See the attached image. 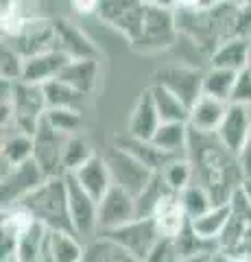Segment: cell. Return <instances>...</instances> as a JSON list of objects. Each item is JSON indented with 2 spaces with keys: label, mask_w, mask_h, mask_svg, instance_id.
<instances>
[{
  "label": "cell",
  "mask_w": 251,
  "mask_h": 262,
  "mask_svg": "<svg viewBox=\"0 0 251 262\" xmlns=\"http://www.w3.org/2000/svg\"><path fill=\"white\" fill-rule=\"evenodd\" d=\"M175 3H147L144 7V27L140 33V39L131 44L140 53H153L168 48L177 42L179 29H177V13Z\"/></svg>",
  "instance_id": "obj_3"
},
{
  "label": "cell",
  "mask_w": 251,
  "mask_h": 262,
  "mask_svg": "<svg viewBox=\"0 0 251 262\" xmlns=\"http://www.w3.org/2000/svg\"><path fill=\"white\" fill-rule=\"evenodd\" d=\"M48 262H83L85 245L70 232H48Z\"/></svg>",
  "instance_id": "obj_25"
},
{
  "label": "cell",
  "mask_w": 251,
  "mask_h": 262,
  "mask_svg": "<svg viewBox=\"0 0 251 262\" xmlns=\"http://www.w3.org/2000/svg\"><path fill=\"white\" fill-rule=\"evenodd\" d=\"M114 146H118V149H123L127 151L129 155H133L135 160H140L144 166L151 168L155 175H159L162 170H164L168 164L175 162V160H179V158H175V155L171 153H166V151H162L157 149L153 142H144V140H135V138L131 136H116V140H114Z\"/></svg>",
  "instance_id": "obj_17"
},
{
  "label": "cell",
  "mask_w": 251,
  "mask_h": 262,
  "mask_svg": "<svg viewBox=\"0 0 251 262\" xmlns=\"http://www.w3.org/2000/svg\"><path fill=\"white\" fill-rule=\"evenodd\" d=\"M66 186H68V206H70V221H72V232L75 236L85 243L99 238V201L92 199L83 188L77 184L72 175H66Z\"/></svg>",
  "instance_id": "obj_5"
},
{
  "label": "cell",
  "mask_w": 251,
  "mask_h": 262,
  "mask_svg": "<svg viewBox=\"0 0 251 262\" xmlns=\"http://www.w3.org/2000/svg\"><path fill=\"white\" fill-rule=\"evenodd\" d=\"M151 219L155 221L159 234L164 236V238H177L190 223L184 208H181V203H179V196L175 192H171L159 201V206L155 208Z\"/></svg>",
  "instance_id": "obj_21"
},
{
  "label": "cell",
  "mask_w": 251,
  "mask_h": 262,
  "mask_svg": "<svg viewBox=\"0 0 251 262\" xmlns=\"http://www.w3.org/2000/svg\"><path fill=\"white\" fill-rule=\"evenodd\" d=\"M230 216H232V206L230 203H225V206H214L212 210H208L206 214L192 219L190 221V229L199 236L201 241L218 245V238L223 236L225 227H227V223H230Z\"/></svg>",
  "instance_id": "obj_22"
},
{
  "label": "cell",
  "mask_w": 251,
  "mask_h": 262,
  "mask_svg": "<svg viewBox=\"0 0 251 262\" xmlns=\"http://www.w3.org/2000/svg\"><path fill=\"white\" fill-rule=\"evenodd\" d=\"M216 253H201V256H190V258H181L179 262H212Z\"/></svg>",
  "instance_id": "obj_42"
},
{
  "label": "cell",
  "mask_w": 251,
  "mask_h": 262,
  "mask_svg": "<svg viewBox=\"0 0 251 262\" xmlns=\"http://www.w3.org/2000/svg\"><path fill=\"white\" fill-rule=\"evenodd\" d=\"M55 29H57V48L70 61L99 59V48H96L92 39L79 27H75L70 20H63V18L55 20Z\"/></svg>",
  "instance_id": "obj_14"
},
{
  "label": "cell",
  "mask_w": 251,
  "mask_h": 262,
  "mask_svg": "<svg viewBox=\"0 0 251 262\" xmlns=\"http://www.w3.org/2000/svg\"><path fill=\"white\" fill-rule=\"evenodd\" d=\"M11 46L24 57V59L35 57V55H42V53H48V51H59L57 48V29H55V20L29 18L20 35L15 39H11Z\"/></svg>",
  "instance_id": "obj_11"
},
{
  "label": "cell",
  "mask_w": 251,
  "mask_h": 262,
  "mask_svg": "<svg viewBox=\"0 0 251 262\" xmlns=\"http://www.w3.org/2000/svg\"><path fill=\"white\" fill-rule=\"evenodd\" d=\"M99 59H79V61H68L63 66V70L59 72L61 81H66L68 85H72L81 92L83 96L92 94V90L96 88V81H99Z\"/></svg>",
  "instance_id": "obj_23"
},
{
  "label": "cell",
  "mask_w": 251,
  "mask_h": 262,
  "mask_svg": "<svg viewBox=\"0 0 251 262\" xmlns=\"http://www.w3.org/2000/svg\"><path fill=\"white\" fill-rule=\"evenodd\" d=\"M66 140L68 136L55 131L42 118L33 136V162L42 168L46 179L66 177L63 175V146H66Z\"/></svg>",
  "instance_id": "obj_7"
},
{
  "label": "cell",
  "mask_w": 251,
  "mask_h": 262,
  "mask_svg": "<svg viewBox=\"0 0 251 262\" xmlns=\"http://www.w3.org/2000/svg\"><path fill=\"white\" fill-rule=\"evenodd\" d=\"M247 70L251 72V57H249V66H247Z\"/></svg>",
  "instance_id": "obj_44"
},
{
  "label": "cell",
  "mask_w": 251,
  "mask_h": 262,
  "mask_svg": "<svg viewBox=\"0 0 251 262\" xmlns=\"http://www.w3.org/2000/svg\"><path fill=\"white\" fill-rule=\"evenodd\" d=\"M230 103L251 107V72L247 68L242 72H238V79H236V85H234Z\"/></svg>",
  "instance_id": "obj_38"
},
{
  "label": "cell",
  "mask_w": 251,
  "mask_h": 262,
  "mask_svg": "<svg viewBox=\"0 0 251 262\" xmlns=\"http://www.w3.org/2000/svg\"><path fill=\"white\" fill-rule=\"evenodd\" d=\"M190 129V127H188ZM194 168V182L203 186L214 199V206H225L245 182V173L234 153L221 144L216 136L190 131L188 155Z\"/></svg>",
  "instance_id": "obj_1"
},
{
  "label": "cell",
  "mask_w": 251,
  "mask_h": 262,
  "mask_svg": "<svg viewBox=\"0 0 251 262\" xmlns=\"http://www.w3.org/2000/svg\"><path fill=\"white\" fill-rule=\"evenodd\" d=\"M105 238L118 243L120 247L127 249L140 262H147L149 256L153 253V249L157 247V243L164 238V236L159 234L155 221L149 216V219H135V221H131V223H127L123 227L114 229V232L105 234Z\"/></svg>",
  "instance_id": "obj_6"
},
{
  "label": "cell",
  "mask_w": 251,
  "mask_h": 262,
  "mask_svg": "<svg viewBox=\"0 0 251 262\" xmlns=\"http://www.w3.org/2000/svg\"><path fill=\"white\" fill-rule=\"evenodd\" d=\"M31 15H24L18 3H3V33L9 39H15L22 33Z\"/></svg>",
  "instance_id": "obj_37"
},
{
  "label": "cell",
  "mask_w": 251,
  "mask_h": 262,
  "mask_svg": "<svg viewBox=\"0 0 251 262\" xmlns=\"http://www.w3.org/2000/svg\"><path fill=\"white\" fill-rule=\"evenodd\" d=\"M179 260L181 256H179V249H177L175 238H162L147 262H179Z\"/></svg>",
  "instance_id": "obj_39"
},
{
  "label": "cell",
  "mask_w": 251,
  "mask_h": 262,
  "mask_svg": "<svg viewBox=\"0 0 251 262\" xmlns=\"http://www.w3.org/2000/svg\"><path fill=\"white\" fill-rule=\"evenodd\" d=\"M144 7L147 3H133V0H109L99 3V18L114 27L129 39V44H135L140 39L144 27Z\"/></svg>",
  "instance_id": "obj_8"
},
{
  "label": "cell",
  "mask_w": 251,
  "mask_h": 262,
  "mask_svg": "<svg viewBox=\"0 0 251 262\" xmlns=\"http://www.w3.org/2000/svg\"><path fill=\"white\" fill-rule=\"evenodd\" d=\"M238 162H240V168H242V173H245V177H251V131H249V138L245 142V149L238 155Z\"/></svg>",
  "instance_id": "obj_40"
},
{
  "label": "cell",
  "mask_w": 251,
  "mask_h": 262,
  "mask_svg": "<svg viewBox=\"0 0 251 262\" xmlns=\"http://www.w3.org/2000/svg\"><path fill=\"white\" fill-rule=\"evenodd\" d=\"M0 75L5 81H22L24 75V57L15 51V48L3 46V53H0Z\"/></svg>",
  "instance_id": "obj_36"
},
{
  "label": "cell",
  "mask_w": 251,
  "mask_h": 262,
  "mask_svg": "<svg viewBox=\"0 0 251 262\" xmlns=\"http://www.w3.org/2000/svg\"><path fill=\"white\" fill-rule=\"evenodd\" d=\"M188 140H190L188 125H181V122H162L151 142L157 149L175 155V158H186L188 155Z\"/></svg>",
  "instance_id": "obj_27"
},
{
  "label": "cell",
  "mask_w": 251,
  "mask_h": 262,
  "mask_svg": "<svg viewBox=\"0 0 251 262\" xmlns=\"http://www.w3.org/2000/svg\"><path fill=\"white\" fill-rule=\"evenodd\" d=\"M168 194H171V188L166 186V182L162 179V175H155V177H153V182L147 186V190H144L135 199L138 219L153 216V212H155V208L159 206V201L164 199V196H168Z\"/></svg>",
  "instance_id": "obj_34"
},
{
  "label": "cell",
  "mask_w": 251,
  "mask_h": 262,
  "mask_svg": "<svg viewBox=\"0 0 251 262\" xmlns=\"http://www.w3.org/2000/svg\"><path fill=\"white\" fill-rule=\"evenodd\" d=\"M70 59L61 51H48L42 55H35V57H29L24 59V75L22 81L27 83H35V85H44L48 81L57 79L59 72L63 70Z\"/></svg>",
  "instance_id": "obj_18"
},
{
  "label": "cell",
  "mask_w": 251,
  "mask_h": 262,
  "mask_svg": "<svg viewBox=\"0 0 251 262\" xmlns=\"http://www.w3.org/2000/svg\"><path fill=\"white\" fill-rule=\"evenodd\" d=\"M103 160L109 168L114 186L123 188V190H127L131 196H135V199L147 190V186L153 182V177H155V173H153L151 168H147L140 160H135L133 155H129L127 151L118 149V146H111Z\"/></svg>",
  "instance_id": "obj_4"
},
{
  "label": "cell",
  "mask_w": 251,
  "mask_h": 262,
  "mask_svg": "<svg viewBox=\"0 0 251 262\" xmlns=\"http://www.w3.org/2000/svg\"><path fill=\"white\" fill-rule=\"evenodd\" d=\"M3 208H13L27 196L29 192H33L35 188H39L46 182V175L42 173V168L31 160L24 162L20 166H11L3 170Z\"/></svg>",
  "instance_id": "obj_10"
},
{
  "label": "cell",
  "mask_w": 251,
  "mask_h": 262,
  "mask_svg": "<svg viewBox=\"0 0 251 262\" xmlns=\"http://www.w3.org/2000/svg\"><path fill=\"white\" fill-rule=\"evenodd\" d=\"M177 196H179V203H181V208L186 212V216H188V221L206 214L208 210L214 208V199L210 196V192L206 190V188L199 186L197 182L190 184L188 188H184Z\"/></svg>",
  "instance_id": "obj_32"
},
{
  "label": "cell",
  "mask_w": 251,
  "mask_h": 262,
  "mask_svg": "<svg viewBox=\"0 0 251 262\" xmlns=\"http://www.w3.org/2000/svg\"><path fill=\"white\" fill-rule=\"evenodd\" d=\"M249 131H251V107L230 103L223 125L216 131V138L221 140V144L225 149L238 158L242 153V149H245Z\"/></svg>",
  "instance_id": "obj_13"
},
{
  "label": "cell",
  "mask_w": 251,
  "mask_h": 262,
  "mask_svg": "<svg viewBox=\"0 0 251 262\" xmlns=\"http://www.w3.org/2000/svg\"><path fill=\"white\" fill-rule=\"evenodd\" d=\"M149 90H151L153 103H155V110L159 114L162 122H181V125H188L190 107L179 96L173 94L171 90H166L164 85H157V83H153Z\"/></svg>",
  "instance_id": "obj_26"
},
{
  "label": "cell",
  "mask_w": 251,
  "mask_h": 262,
  "mask_svg": "<svg viewBox=\"0 0 251 262\" xmlns=\"http://www.w3.org/2000/svg\"><path fill=\"white\" fill-rule=\"evenodd\" d=\"M72 177H75L77 184L96 201H101L103 196L109 192V188L114 186L111 175H109V168H107V164H105V160L101 158V155H94L85 166H81L77 173H72Z\"/></svg>",
  "instance_id": "obj_20"
},
{
  "label": "cell",
  "mask_w": 251,
  "mask_h": 262,
  "mask_svg": "<svg viewBox=\"0 0 251 262\" xmlns=\"http://www.w3.org/2000/svg\"><path fill=\"white\" fill-rule=\"evenodd\" d=\"M138 219L135 196L118 186H111L109 192L99 201V236H105Z\"/></svg>",
  "instance_id": "obj_9"
},
{
  "label": "cell",
  "mask_w": 251,
  "mask_h": 262,
  "mask_svg": "<svg viewBox=\"0 0 251 262\" xmlns=\"http://www.w3.org/2000/svg\"><path fill=\"white\" fill-rule=\"evenodd\" d=\"M3 170L20 166L33 160V136L20 134L15 129H3Z\"/></svg>",
  "instance_id": "obj_24"
},
{
  "label": "cell",
  "mask_w": 251,
  "mask_h": 262,
  "mask_svg": "<svg viewBox=\"0 0 251 262\" xmlns=\"http://www.w3.org/2000/svg\"><path fill=\"white\" fill-rule=\"evenodd\" d=\"M44 120L63 136H77V131L81 129L79 110H48L44 114Z\"/></svg>",
  "instance_id": "obj_35"
},
{
  "label": "cell",
  "mask_w": 251,
  "mask_h": 262,
  "mask_svg": "<svg viewBox=\"0 0 251 262\" xmlns=\"http://www.w3.org/2000/svg\"><path fill=\"white\" fill-rule=\"evenodd\" d=\"M75 11L77 13L96 15V13H99V3H75Z\"/></svg>",
  "instance_id": "obj_41"
},
{
  "label": "cell",
  "mask_w": 251,
  "mask_h": 262,
  "mask_svg": "<svg viewBox=\"0 0 251 262\" xmlns=\"http://www.w3.org/2000/svg\"><path fill=\"white\" fill-rule=\"evenodd\" d=\"M83 262H140V260L133 258L118 243L105 238V236H99L94 243L85 247Z\"/></svg>",
  "instance_id": "obj_30"
},
{
  "label": "cell",
  "mask_w": 251,
  "mask_h": 262,
  "mask_svg": "<svg viewBox=\"0 0 251 262\" xmlns=\"http://www.w3.org/2000/svg\"><path fill=\"white\" fill-rule=\"evenodd\" d=\"M227 107H230V103H223V101H216V98L201 94L190 107V118H188L190 131L216 136V131L221 129L223 120H225Z\"/></svg>",
  "instance_id": "obj_15"
},
{
  "label": "cell",
  "mask_w": 251,
  "mask_h": 262,
  "mask_svg": "<svg viewBox=\"0 0 251 262\" xmlns=\"http://www.w3.org/2000/svg\"><path fill=\"white\" fill-rule=\"evenodd\" d=\"M240 192L245 194V199L249 201V206H251V177H245V182L240 184Z\"/></svg>",
  "instance_id": "obj_43"
},
{
  "label": "cell",
  "mask_w": 251,
  "mask_h": 262,
  "mask_svg": "<svg viewBox=\"0 0 251 262\" xmlns=\"http://www.w3.org/2000/svg\"><path fill=\"white\" fill-rule=\"evenodd\" d=\"M94 151L92 146L87 144L85 138L77 136H68L66 146H63V175H72L77 173L81 166H85L87 162L94 158Z\"/></svg>",
  "instance_id": "obj_31"
},
{
  "label": "cell",
  "mask_w": 251,
  "mask_h": 262,
  "mask_svg": "<svg viewBox=\"0 0 251 262\" xmlns=\"http://www.w3.org/2000/svg\"><path fill=\"white\" fill-rule=\"evenodd\" d=\"M203 75L206 72H201L197 68H188V66H166V68H162L155 75V83L171 90L188 107H192L194 101L201 96Z\"/></svg>",
  "instance_id": "obj_12"
},
{
  "label": "cell",
  "mask_w": 251,
  "mask_h": 262,
  "mask_svg": "<svg viewBox=\"0 0 251 262\" xmlns=\"http://www.w3.org/2000/svg\"><path fill=\"white\" fill-rule=\"evenodd\" d=\"M249 57H251V39L232 37L214 48V53L210 55V68L242 72L249 66Z\"/></svg>",
  "instance_id": "obj_19"
},
{
  "label": "cell",
  "mask_w": 251,
  "mask_h": 262,
  "mask_svg": "<svg viewBox=\"0 0 251 262\" xmlns=\"http://www.w3.org/2000/svg\"><path fill=\"white\" fill-rule=\"evenodd\" d=\"M162 120L159 114L155 110V103H153L151 90H144V92L138 96V101L133 105V112L129 116V127H127V136L135 138V140H144L151 142L155 131L159 129Z\"/></svg>",
  "instance_id": "obj_16"
},
{
  "label": "cell",
  "mask_w": 251,
  "mask_h": 262,
  "mask_svg": "<svg viewBox=\"0 0 251 262\" xmlns=\"http://www.w3.org/2000/svg\"><path fill=\"white\" fill-rule=\"evenodd\" d=\"M42 88H44L48 110H79L81 112V103H83L85 96L77 92L72 85H68L66 81L53 79V81H48V83H44Z\"/></svg>",
  "instance_id": "obj_28"
},
{
  "label": "cell",
  "mask_w": 251,
  "mask_h": 262,
  "mask_svg": "<svg viewBox=\"0 0 251 262\" xmlns=\"http://www.w3.org/2000/svg\"><path fill=\"white\" fill-rule=\"evenodd\" d=\"M18 206L48 232H72L66 177H53L29 192Z\"/></svg>",
  "instance_id": "obj_2"
},
{
  "label": "cell",
  "mask_w": 251,
  "mask_h": 262,
  "mask_svg": "<svg viewBox=\"0 0 251 262\" xmlns=\"http://www.w3.org/2000/svg\"><path fill=\"white\" fill-rule=\"evenodd\" d=\"M236 79H238V72L223 70V68H208L206 75H203L201 94L216 98V101H223V103H230L234 85H236Z\"/></svg>",
  "instance_id": "obj_29"
},
{
  "label": "cell",
  "mask_w": 251,
  "mask_h": 262,
  "mask_svg": "<svg viewBox=\"0 0 251 262\" xmlns=\"http://www.w3.org/2000/svg\"><path fill=\"white\" fill-rule=\"evenodd\" d=\"M159 175L166 182V186L171 188V192H175V194H179L184 188L194 184V168L188 158H179V160L171 162Z\"/></svg>",
  "instance_id": "obj_33"
}]
</instances>
